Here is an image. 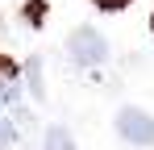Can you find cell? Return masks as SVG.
<instances>
[{
  "label": "cell",
  "mask_w": 154,
  "mask_h": 150,
  "mask_svg": "<svg viewBox=\"0 0 154 150\" xmlns=\"http://www.w3.org/2000/svg\"><path fill=\"white\" fill-rule=\"evenodd\" d=\"M67 54L75 58L79 67H100V63H108V42H104L100 29L79 25V29H71V38H67Z\"/></svg>",
  "instance_id": "1"
},
{
  "label": "cell",
  "mask_w": 154,
  "mask_h": 150,
  "mask_svg": "<svg viewBox=\"0 0 154 150\" xmlns=\"http://www.w3.org/2000/svg\"><path fill=\"white\" fill-rule=\"evenodd\" d=\"M117 138L129 142V146H154V117L146 108L125 104V108L117 113Z\"/></svg>",
  "instance_id": "2"
},
{
  "label": "cell",
  "mask_w": 154,
  "mask_h": 150,
  "mask_svg": "<svg viewBox=\"0 0 154 150\" xmlns=\"http://www.w3.org/2000/svg\"><path fill=\"white\" fill-rule=\"evenodd\" d=\"M17 96H21V67L8 54H0V104H13Z\"/></svg>",
  "instance_id": "3"
},
{
  "label": "cell",
  "mask_w": 154,
  "mask_h": 150,
  "mask_svg": "<svg viewBox=\"0 0 154 150\" xmlns=\"http://www.w3.org/2000/svg\"><path fill=\"white\" fill-rule=\"evenodd\" d=\"M46 150H75V138L67 125H46V138H42Z\"/></svg>",
  "instance_id": "4"
},
{
  "label": "cell",
  "mask_w": 154,
  "mask_h": 150,
  "mask_svg": "<svg viewBox=\"0 0 154 150\" xmlns=\"http://www.w3.org/2000/svg\"><path fill=\"white\" fill-rule=\"evenodd\" d=\"M29 88H33V96H46V83H42V63H38V58H29Z\"/></svg>",
  "instance_id": "5"
},
{
  "label": "cell",
  "mask_w": 154,
  "mask_h": 150,
  "mask_svg": "<svg viewBox=\"0 0 154 150\" xmlns=\"http://www.w3.org/2000/svg\"><path fill=\"white\" fill-rule=\"evenodd\" d=\"M13 142H17V125L8 121V117H0V150H8Z\"/></svg>",
  "instance_id": "6"
},
{
  "label": "cell",
  "mask_w": 154,
  "mask_h": 150,
  "mask_svg": "<svg viewBox=\"0 0 154 150\" xmlns=\"http://www.w3.org/2000/svg\"><path fill=\"white\" fill-rule=\"evenodd\" d=\"M92 4H96L100 13H121V8H129L133 0H92Z\"/></svg>",
  "instance_id": "7"
}]
</instances>
